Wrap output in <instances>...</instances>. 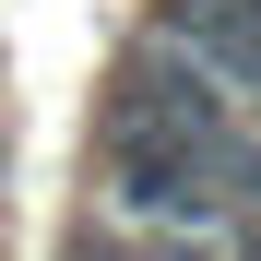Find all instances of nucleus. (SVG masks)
Instances as JSON below:
<instances>
[{
    "label": "nucleus",
    "mask_w": 261,
    "mask_h": 261,
    "mask_svg": "<svg viewBox=\"0 0 261 261\" xmlns=\"http://www.w3.org/2000/svg\"><path fill=\"white\" fill-rule=\"evenodd\" d=\"M130 261H214V249H178V238H143V249H130Z\"/></svg>",
    "instance_id": "obj_1"
},
{
    "label": "nucleus",
    "mask_w": 261,
    "mask_h": 261,
    "mask_svg": "<svg viewBox=\"0 0 261 261\" xmlns=\"http://www.w3.org/2000/svg\"><path fill=\"white\" fill-rule=\"evenodd\" d=\"M226 261H261V214H249V226H226Z\"/></svg>",
    "instance_id": "obj_2"
}]
</instances>
